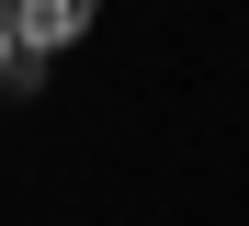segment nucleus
Here are the masks:
<instances>
[{"label": "nucleus", "instance_id": "1", "mask_svg": "<svg viewBox=\"0 0 249 226\" xmlns=\"http://www.w3.org/2000/svg\"><path fill=\"white\" fill-rule=\"evenodd\" d=\"M91 12H102V0H0V23H12V57H23L12 79H34L57 45H79V34H91Z\"/></svg>", "mask_w": 249, "mask_h": 226}, {"label": "nucleus", "instance_id": "2", "mask_svg": "<svg viewBox=\"0 0 249 226\" xmlns=\"http://www.w3.org/2000/svg\"><path fill=\"white\" fill-rule=\"evenodd\" d=\"M12 68H23V57H12V23H0V79H12Z\"/></svg>", "mask_w": 249, "mask_h": 226}]
</instances>
